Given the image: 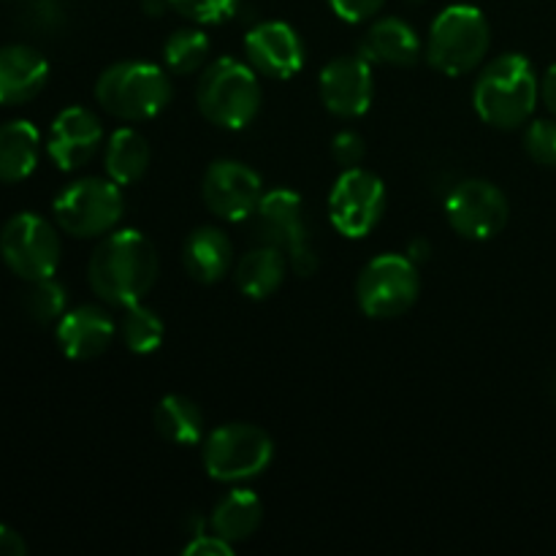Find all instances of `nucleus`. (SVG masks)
Wrapping results in <instances>:
<instances>
[{
	"label": "nucleus",
	"instance_id": "30",
	"mask_svg": "<svg viewBox=\"0 0 556 556\" xmlns=\"http://www.w3.org/2000/svg\"><path fill=\"white\" fill-rule=\"evenodd\" d=\"M525 150L538 166L556 168V117L532 119L525 130Z\"/></svg>",
	"mask_w": 556,
	"mask_h": 556
},
{
	"label": "nucleus",
	"instance_id": "20",
	"mask_svg": "<svg viewBox=\"0 0 556 556\" xmlns=\"http://www.w3.org/2000/svg\"><path fill=\"white\" fill-rule=\"evenodd\" d=\"M362 58H367L369 63L407 68L421 58V38L400 16H383V20L369 25L362 41Z\"/></svg>",
	"mask_w": 556,
	"mask_h": 556
},
{
	"label": "nucleus",
	"instance_id": "26",
	"mask_svg": "<svg viewBox=\"0 0 556 556\" xmlns=\"http://www.w3.org/2000/svg\"><path fill=\"white\" fill-rule=\"evenodd\" d=\"M117 334L130 353H136V356H150V353H155L163 345L166 326H163L161 315L155 309L136 302L130 307H125L123 318L117 324Z\"/></svg>",
	"mask_w": 556,
	"mask_h": 556
},
{
	"label": "nucleus",
	"instance_id": "24",
	"mask_svg": "<svg viewBox=\"0 0 556 556\" xmlns=\"http://www.w3.org/2000/svg\"><path fill=\"white\" fill-rule=\"evenodd\" d=\"M152 161L150 144L144 136L134 128H117L109 136L106 155H103V166H106L109 179L125 188V185L139 182L147 174Z\"/></svg>",
	"mask_w": 556,
	"mask_h": 556
},
{
	"label": "nucleus",
	"instance_id": "5",
	"mask_svg": "<svg viewBox=\"0 0 556 556\" xmlns=\"http://www.w3.org/2000/svg\"><path fill=\"white\" fill-rule=\"evenodd\" d=\"M492 30L481 9L454 3L440 11L429 25L427 60L443 76H465L483 63Z\"/></svg>",
	"mask_w": 556,
	"mask_h": 556
},
{
	"label": "nucleus",
	"instance_id": "14",
	"mask_svg": "<svg viewBox=\"0 0 556 556\" xmlns=\"http://www.w3.org/2000/svg\"><path fill=\"white\" fill-rule=\"evenodd\" d=\"M318 92L324 106L334 117L356 119L369 112L375 98L372 65L362 54L334 58L318 76Z\"/></svg>",
	"mask_w": 556,
	"mask_h": 556
},
{
	"label": "nucleus",
	"instance_id": "34",
	"mask_svg": "<svg viewBox=\"0 0 556 556\" xmlns=\"http://www.w3.org/2000/svg\"><path fill=\"white\" fill-rule=\"evenodd\" d=\"M27 543L14 527L0 525V556H25Z\"/></svg>",
	"mask_w": 556,
	"mask_h": 556
},
{
	"label": "nucleus",
	"instance_id": "9",
	"mask_svg": "<svg viewBox=\"0 0 556 556\" xmlns=\"http://www.w3.org/2000/svg\"><path fill=\"white\" fill-rule=\"evenodd\" d=\"M418 293H421V277L410 255H378L364 266L356 280L358 309L375 320L405 315L418 302Z\"/></svg>",
	"mask_w": 556,
	"mask_h": 556
},
{
	"label": "nucleus",
	"instance_id": "21",
	"mask_svg": "<svg viewBox=\"0 0 556 556\" xmlns=\"http://www.w3.org/2000/svg\"><path fill=\"white\" fill-rule=\"evenodd\" d=\"M41 155V134L27 119L0 125V182H22L30 177Z\"/></svg>",
	"mask_w": 556,
	"mask_h": 556
},
{
	"label": "nucleus",
	"instance_id": "18",
	"mask_svg": "<svg viewBox=\"0 0 556 556\" xmlns=\"http://www.w3.org/2000/svg\"><path fill=\"white\" fill-rule=\"evenodd\" d=\"M49 63L27 43L0 47V106H22L47 87Z\"/></svg>",
	"mask_w": 556,
	"mask_h": 556
},
{
	"label": "nucleus",
	"instance_id": "2",
	"mask_svg": "<svg viewBox=\"0 0 556 556\" xmlns=\"http://www.w3.org/2000/svg\"><path fill=\"white\" fill-rule=\"evenodd\" d=\"M541 98V79L530 58L519 52L500 54L486 65L472 87L478 117L497 130H516L530 123Z\"/></svg>",
	"mask_w": 556,
	"mask_h": 556
},
{
	"label": "nucleus",
	"instance_id": "19",
	"mask_svg": "<svg viewBox=\"0 0 556 556\" xmlns=\"http://www.w3.org/2000/svg\"><path fill=\"white\" fill-rule=\"evenodd\" d=\"M182 266L201 286L220 282L233 266V244L228 233L215 226L195 228L182 244Z\"/></svg>",
	"mask_w": 556,
	"mask_h": 556
},
{
	"label": "nucleus",
	"instance_id": "13",
	"mask_svg": "<svg viewBox=\"0 0 556 556\" xmlns=\"http://www.w3.org/2000/svg\"><path fill=\"white\" fill-rule=\"evenodd\" d=\"M206 210L226 223L250 220L264 199V179L239 161H215L201 182Z\"/></svg>",
	"mask_w": 556,
	"mask_h": 556
},
{
	"label": "nucleus",
	"instance_id": "35",
	"mask_svg": "<svg viewBox=\"0 0 556 556\" xmlns=\"http://www.w3.org/2000/svg\"><path fill=\"white\" fill-rule=\"evenodd\" d=\"M541 98H543V103H546L548 112H552L556 117V63L546 71V74H543Z\"/></svg>",
	"mask_w": 556,
	"mask_h": 556
},
{
	"label": "nucleus",
	"instance_id": "27",
	"mask_svg": "<svg viewBox=\"0 0 556 556\" xmlns=\"http://www.w3.org/2000/svg\"><path fill=\"white\" fill-rule=\"evenodd\" d=\"M210 38L199 27H182V30H174L172 36L163 43V65L166 71L177 76L195 74V71L206 68V60H210Z\"/></svg>",
	"mask_w": 556,
	"mask_h": 556
},
{
	"label": "nucleus",
	"instance_id": "23",
	"mask_svg": "<svg viewBox=\"0 0 556 556\" xmlns=\"http://www.w3.org/2000/svg\"><path fill=\"white\" fill-rule=\"evenodd\" d=\"M261 519H264V503H261L258 494L250 492V489H233L217 500L210 521L215 535L226 538L228 543H239L255 535Z\"/></svg>",
	"mask_w": 556,
	"mask_h": 556
},
{
	"label": "nucleus",
	"instance_id": "22",
	"mask_svg": "<svg viewBox=\"0 0 556 556\" xmlns=\"http://www.w3.org/2000/svg\"><path fill=\"white\" fill-rule=\"evenodd\" d=\"M286 269V253L271 248V244H261V248L248 250L237 261V266H233V280H237V288L244 296L261 302V299H269L282 286Z\"/></svg>",
	"mask_w": 556,
	"mask_h": 556
},
{
	"label": "nucleus",
	"instance_id": "17",
	"mask_svg": "<svg viewBox=\"0 0 556 556\" xmlns=\"http://www.w3.org/2000/svg\"><path fill=\"white\" fill-rule=\"evenodd\" d=\"M54 337L65 356L74 362H90L109 351L117 337V324L106 309L96 307V304H81L76 309H65L63 318L58 320Z\"/></svg>",
	"mask_w": 556,
	"mask_h": 556
},
{
	"label": "nucleus",
	"instance_id": "11",
	"mask_svg": "<svg viewBox=\"0 0 556 556\" xmlns=\"http://www.w3.org/2000/svg\"><path fill=\"white\" fill-rule=\"evenodd\" d=\"M386 212V185L367 168H345L329 193V220L345 239H364Z\"/></svg>",
	"mask_w": 556,
	"mask_h": 556
},
{
	"label": "nucleus",
	"instance_id": "15",
	"mask_svg": "<svg viewBox=\"0 0 556 556\" xmlns=\"http://www.w3.org/2000/svg\"><path fill=\"white\" fill-rule=\"evenodd\" d=\"M244 54L258 74L269 79H291L304 65V43L288 22H261L244 36Z\"/></svg>",
	"mask_w": 556,
	"mask_h": 556
},
{
	"label": "nucleus",
	"instance_id": "29",
	"mask_svg": "<svg viewBox=\"0 0 556 556\" xmlns=\"http://www.w3.org/2000/svg\"><path fill=\"white\" fill-rule=\"evenodd\" d=\"M182 20L195 25H223L239 9V0H168Z\"/></svg>",
	"mask_w": 556,
	"mask_h": 556
},
{
	"label": "nucleus",
	"instance_id": "8",
	"mask_svg": "<svg viewBox=\"0 0 556 556\" xmlns=\"http://www.w3.org/2000/svg\"><path fill=\"white\" fill-rule=\"evenodd\" d=\"M253 220L255 237L264 244L282 250L296 275L309 277L318 269V255H315L307 217H304L302 195L288 188L269 190L261 199Z\"/></svg>",
	"mask_w": 556,
	"mask_h": 556
},
{
	"label": "nucleus",
	"instance_id": "33",
	"mask_svg": "<svg viewBox=\"0 0 556 556\" xmlns=\"http://www.w3.org/2000/svg\"><path fill=\"white\" fill-rule=\"evenodd\" d=\"M233 543H228L220 535H206V532H195L190 543L185 546V556H231Z\"/></svg>",
	"mask_w": 556,
	"mask_h": 556
},
{
	"label": "nucleus",
	"instance_id": "12",
	"mask_svg": "<svg viewBox=\"0 0 556 556\" xmlns=\"http://www.w3.org/2000/svg\"><path fill=\"white\" fill-rule=\"evenodd\" d=\"M445 217L459 237L486 242L508 226V195L489 179H465L445 199Z\"/></svg>",
	"mask_w": 556,
	"mask_h": 556
},
{
	"label": "nucleus",
	"instance_id": "28",
	"mask_svg": "<svg viewBox=\"0 0 556 556\" xmlns=\"http://www.w3.org/2000/svg\"><path fill=\"white\" fill-rule=\"evenodd\" d=\"M65 304H68V293L54 277L33 280L30 288L22 293V307L27 318L36 324H58L65 315Z\"/></svg>",
	"mask_w": 556,
	"mask_h": 556
},
{
	"label": "nucleus",
	"instance_id": "6",
	"mask_svg": "<svg viewBox=\"0 0 556 556\" xmlns=\"http://www.w3.org/2000/svg\"><path fill=\"white\" fill-rule=\"evenodd\" d=\"M60 231L76 239H98L112 233L125 215V195L114 179L81 177L65 185L52 204Z\"/></svg>",
	"mask_w": 556,
	"mask_h": 556
},
{
	"label": "nucleus",
	"instance_id": "4",
	"mask_svg": "<svg viewBox=\"0 0 556 556\" xmlns=\"http://www.w3.org/2000/svg\"><path fill=\"white\" fill-rule=\"evenodd\" d=\"M195 103L206 123L226 130H242L261 112V81L250 63L217 58L201 74Z\"/></svg>",
	"mask_w": 556,
	"mask_h": 556
},
{
	"label": "nucleus",
	"instance_id": "7",
	"mask_svg": "<svg viewBox=\"0 0 556 556\" xmlns=\"http://www.w3.org/2000/svg\"><path fill=\"white\" fill-rule=\"evenodd\" d=\"M275 459V443L255 424H223L204 438L201 462L212 481L242 483L264 476Z\"/></svg>",
	"mask_w": 556,
	"mask_h": 556
},
{
	"label": "nucleus",
	"instance_id": "16",
	"mask_svg": "<svg viewBox=\"0 0 556 556\" xmlns=\"http://www.w3.org/2000/svg\"><path fill=\"white\" fill-rule=\"evenodd\" d=\"M103 141V125L90 109L68 106L54 117L49 128L47 152L60 172H74L92 161Z\"/></svg>",
	"mask_w": 556,
	"mask_h": 556
},
{
	"label": "nucleus",
	"instance_id": "3",
	"mask_svg": "<svg viewBox=\"0 0 556 556\" xmlns=\"http://www.w3.org/2000/svg\"><path fill=\"white\" fill-rule=\"evenodd\" d=\"M174 87L166 71L144 60H123L98 76L96 101L112 117L144 123L166 112Z\"/></svg>",
	"mask_w": 556,
	"mask_h": 556
},
{
	"label": "nucleus",
	"instance_id": "32",
	"mask_svg": "<svg viewBox=\"0 0 556 556\" xmlns=\"http://www.w3.org/2000/svg\"><path fill=\"white\" fill-rule=\"evenodd\" d=\"M383 3L386 0H329L331 11L342 22H351V25H362V22H369L372 16H378Z\"/></svg>",
	"mask_w": 556,
	"mask_h": 556
},
{
	"label": "nucleus",
	"instance_id": "31",
	"mask_svg": "<svg viewBox=\"0 0 556 556\" xmlns=\"http://www.w3.org/2000/svg\"><path fill=\"white\" fill-rule=\"evenodd\" d=\"M331 152H334V161L340 163L342 168H356L362 166L364 155H367V147H364V139L353 130H340L331 141Z\"/></svg>",
	"mask_w": 556,
	"mask_h": 556
},
{
	"label": "nucleus",
	"instance_id": "25",
	"mask_svg": "<svg viewBox=\"0 0 556 556\" xmlns=\"http://www.w3.org/2000/svg\"><path fill=\"white\" fill-rule=\"evenodd\" d=\"M152 424L166 443L195 445L204 438V413L190 396L168 394L152 410Z\"/></svg>",
	"mask_w": 556,
	"mask_h": 556
},
{
	"label": "nucleus",
	"instance_id": "1",
	"mask_svg": "<svg viewBox=\"0 0 556 556\" xmlns=\"http://www.w3.org/2000/svg\"><path fill=\"white\" fill-rule=\"evenodd\" d=\"M157 269L155 244L136 228H117L92 250L87 277L98 299L125 309L152 291Z\"/></svg>",
	"mask_w": 556,
	"mask_h": 556
},
{
	"label": "nucleus",
	"instance_id": "10",
	"mask_svg": "<svg viewBox=\"0 0 556 556\" xmlns=\"http://www.w3.org/2000/svg\"><path fill=\"white\" fill-rule=\"evenodd\" d=\"M60 233L47 217L36 212H20L9 217L0 231V258L20 280L33 282L54 277L60 266Z\"/></svg>",
	"mask_w": 556,
	"mask_h": 556
}]
</instances>
